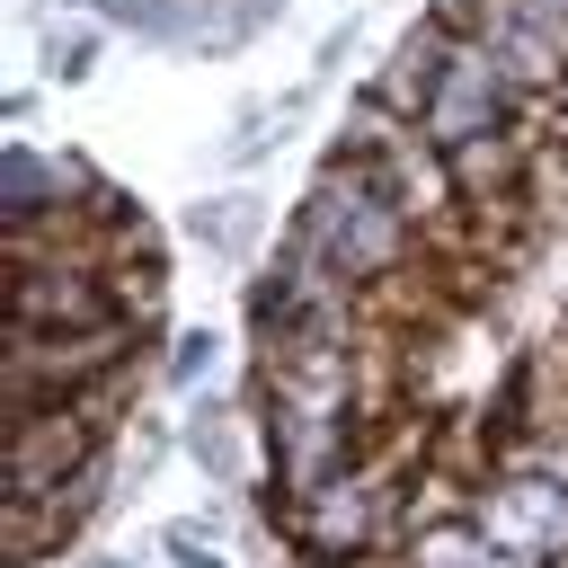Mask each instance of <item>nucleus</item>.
<instances>
[{
    "mask_svg": "<svg viewBox=\"0 0 568 568\" xmlns=\"http://www.w3.org/2000/svg\"><path fill=\"white\" fill-rule=\"evenodd\" d=\"M293 568H568V0H435L248 293Z\"/></svg>",
    "mask_w": 568,
    "mask_h": 568,
    "instance_id": "1",
    "label": "nucleus"
},
{
    "mask_svg": "<svg viewBox=\"0 0 568 568\" xmlns=\"http://www.w3.org/2000/svg\"><path fill=\"white\" fill-rule=\"evenodd\" d=\"M169 257L124 186L71 160H18L9 213V559H53L115 462L160 346Z\"/></svg>",
    "mask_w": 568,
    "mask_h": 568,
    "instance_id": "2",
    "label": "nucleus"
}]
</instances>
